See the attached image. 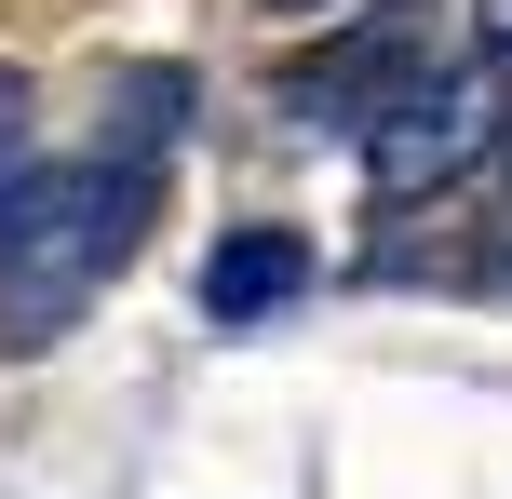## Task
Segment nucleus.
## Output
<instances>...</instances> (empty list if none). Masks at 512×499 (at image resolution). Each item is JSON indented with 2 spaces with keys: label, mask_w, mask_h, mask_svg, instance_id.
<instances>
[{
  "label": "nucleus",
  "mask_w": 512,
  "mask_h": 499,
  "mask_svg": "<svg viewBox=\"0 0 512 499\" xmlns=\"http://www.w3.org/2000/svg\"><path fill=\"white\" fill-rule=\"evenodd\" d=\"M405 68H418V54L391 41V27H351L337 54H310V68H283V108H297V122H378V108L405 95Z\"/></svg>",
  "instance_id": "nucleus-4"
},
{
  "label": "nucleus",
  "mask_w": 512,
  "mask_h": 499,
  "mask_svg": "<svg viewBox=\"0 0 512 499\" xmlns=\"http://www.w3.org/2000/svg\"><path fill=\"white\" fill-rule=\"evenodd\" d=\"M499 135H512V108H499L486 54H472V68H405V95L364 122V176H378V203H432V189H459Z\"/></svg>",
  "instance_id": "nucleus-2"
},
{
  "label": "nucleus",
  "mask_w": 512,
  "mask_h": 499,
  "mask_svg": "<svg viewBox=\"0 0 512 499\" xmlns=\"http://www.w3.org/2000/svg\"><path fill=\"white\" fill-rule=\"evenodd\" d=\"M149 203H162V162H14L0 176V324L14 338H54L108 270L149 243Z\"/></svg>",
  "instance_id": "nucleus-1"
},
{
  "label": "nucleus",
  "mask_w": 512,
  "mask_h": 499,
  "mask_svg": "<svg viewBox=\"0 0 512 499\" xmlns=\"http://www.w3.org/2000/svg\"><path fill=\"white\" fill-rule=\"evenodd\" d=\"M189 122V68H122V122H108V149L122 162H162Z\"/></svg>",
  "instance_id": "nucleus-5"
},
{
  "label": "nucleus",
  "mask_w": 512,
  "mask_h": 499,
  "mask_svg": "<svg viewBox=\"0 0 512 499\" xmlns=\"http://www.w3.org/2000/svg\"><path fill=\"white\" fill-rule=\"evenodd\" d=\"M472 14H486V54H512V0H472Z\"/></svg>",
  "instance_id": "nucleus-6"
},
{
  "label": "nucleus",
  "mask_w": 512,
  "mask_h": 499,
  "mask_svg": "<svg viewBox=\"0 0 512 499\" xmlns=\"http://www.w3.org/2000/svg\"><path fill=\"white\" fill-rule=\"evenodd\" d=\"M310 270H324V257H310L283 216H256V230H230V243L203 257V311H216V324H270L283 297H310Z\"/></svg>",
  "instance_id": "nucleus-3"
},
{
  "label": "nucleus",
  "mask_w": 512,
  "mask_h": 499,
  "mask_svg": "<svg viewBox=\"0 0 512 499\" xmlns=\"http://www.w3.org/2000/svg\"><path fill=\"white\" fill-rule=\"evenodd\" d=\"M256 14H337V0H256Z\"/></svg>",
  "instance_id": "nucleus-7"
}]
</instances>
